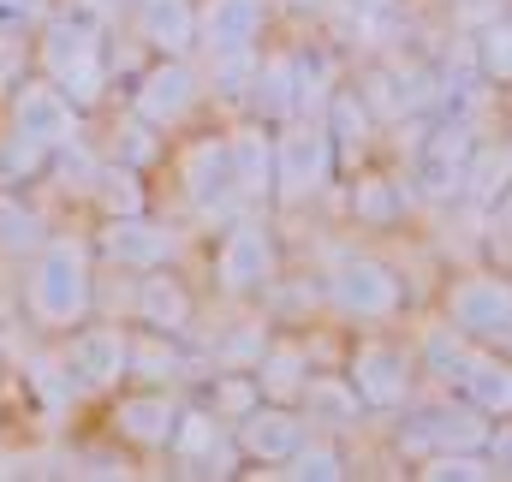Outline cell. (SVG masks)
Returning a JSON list of instances; mask_svg holds the SVG:
<instances>
[{"mask_svg":"<svg viewBox=\"0 0 512 482\" xmlns=\"http://www.w3.org/2000/svg\"><path fill=\"white\" fill-rule=\"evenodd\" d=\"M131 36L149 54H191L197 48V0H137Z\"/></svg>","mask_w":512,"mask_h":482,"instance_id":"obj_17","label":"cell"},{"mask_svg":"<svg viewBox=\"0 0 512 482\" xmlns=\"http://www.w3.org/2000/svg\"><path fill=\"white\" fill-rule=\"evenodd\" d=\"M495 471H501V477H512V423L495 435Z\"/></svg>","mask_w":512,"mask_h":482,"instance_id":"obj_39","label":"cell"},{"mask_svg":"<svg viewBox=\"0 0 512 482\" xmlns=\"http://www.w3.org/2000/svg\"><path fill=\"white\" fill-rule=\"evenodd\" d=\"M334 161H340V149L322 120H280V131H274V203L298 209V203L322 197L334 179Z\"/></svg>","mask_w":512,"mask_h":482,"instance_id":"obj_5","label":"cell"},{"mask_svg":"<svg viewBox=\"0 0 512 482\" xmlns=\"http://www.w3.org/2000/svg\"><path fill=\"white\" fill-rule=\"evenodd\" d=\"M179 405H185V399H179L173 387L143 381V387H131V393H114L108 429H114V441L131 447V453H167L173 423H179Z\"/></svg>","mask_w":512,"mask_h":482,"instance_id":"obj_10","label":"cell"},{"mask_svg":"<svg viewBox=\"0 0 512 482\" xmlns=\"http://www.w3.org/2000/svg\"><path fill=\"white\" fill-rule=\"evenodd\" d=\"M274 477H292V482H340L346 477V459H340V447H328V441H304Z\"/></svg>","mask_w":512,"mask_h":482,"instance_id":"obj_29","label":"cell"},{"mask_svg":"<svg viewBox=\"0 0 512 482\" xmlns=\"http://www.w3.org/2000/svg\"><path fill=\"white\" fill-rule=\"evenodd\" d=\"M54 346H60V358H66V369H72V381H78L84 399H114L126 387V375H131V328L126 322L90 316L72 334H60Z\"/></svg>","mask_w":512,"mask_h":482,"instance_id":"obj_4","label":"cell"},{"mask_svg":"<svg viewBox=\"0 0 512 482\" xmlns=\"http://www.w3.org/2000/svg\"><path fill=\"white\" fill-rule=\"evenodd\" d=\"M251 102L262 120H298V102H304V72H298V54H268L256 66Z\"/></svg>","mask_w":512,"mask_h":482,"instance_id":"obj_21","label":"cell"},{"mask_svg":"<svg viewBox=\"0 0 512 482\" xmlns=\"http://www.w3.org/2000/svg\"><path fill=\"white\" fill-rule=\"evenodd\" d=\"M102 155L108 161H120V167H137V173H149L155 161H161V131L149 120H137V114H120V125H114V137L102 143Z\"/></svg>","mask_w":512,"mask_h":482,"instance_id":"obj_24","label":"cell"},{"mask_svg":"<svg viewBox=\"0 0 512 482\" xmlns=\"http://www.w3.org/2000/svg\"><path fill=\"white\" fill-rule=\"evenodd\" d=\"M346 381L358 387V399H364L370 411H399L405 393H411V363H405L399 346L370 340V346H358V358H352V375H346Z\"/></svg>","mask_w":512,"mask_h":482,"instance_id":"obj_15","label":"cell"},{"mask_svg":"<svg viewBox=\"0 0 512 482\" xmlns=\"http://www.w3.org/2000/svg\"><path fill=\"white\" fill-rule=\"evenodd\" d=\"M197 102H203V72L191 66V54H155L137 72V84H131V96H126V108L137 120H149L155 131L185 125L197 114Z\"/></svg>","mask_w":512,"mask_h":482,"instance_id":"obj_7","label":"cell"},{"mask_svg":"<svg viewBox=\"0 0 512 482\" xmlns=\"http://www.w3.org/2000/svg\"><path fill=\"white\" fill-rule=\"evenodd\" d=\"M84 120H90V114H84L60 84H48L36 66L0 96V125H6L12 137H24L30 149H42V155L78 143V137H84Z\"/></svg>","mask_w":512,"mask_h":482,"instance_id":"obj_3","label":"cell"},{"mask_svg":"<svg viewBox=\"0 0 512 482\" xmlns=\"http://www.w3.org/2000/svg\"><path fill=\"white\" fill-rule=\"evenodd\" d=\"M465 393H471V405L477 411H512V369L495 358H471L465 369V381H459Z\"/></svg>","mask_w":512,"mask_h":482,"instance_id":"obj_28","label":"cell"},{"mask_svg":"<svg viewBox=\"0 0 512 482\" xmlns=\"http://www.w3.org/2000/svg\"><path fill=\"white\" fill-rule=\"evenodd\" d=\"M251 375H256V387H262V399L292 405V399L304 393V381H310V358H304L298 340H268V352L256 358Z\"/></svg>","mask_w":512,"mask_h":482,"instance_id":"obj_23","label":"cell"},{"mask_svg":"<svg viewBox=\"0 0 512 482\" xmlns=\"http://www.w3.org/2000/svg\"><path fill=\"white\" fill-rule=\"evenodd\" d=\"M471 346H465V334L459 328H435L429 340H423V363L441 375V381H465V369H471Z\"/></svg>","mask_w":512,"mask_h":482,"instance_id":"obj_32","label":"cell"},{"mask_svg":"<svg viewBox=\"0 0 512 482\" xmlns=\"http://www.w3.org/2000/svg\"><path fill=\"white\" fill-rule=\"evenodd\" d=\"M191 292L173 268H149L131 274V328H155V334H185L191 328Z\"/></svg>","mask_w":512,"mask_h":482,"instance_id":"obj_13","label":"cell"},{"mask_svg":"<svg viewBox=\"0 0 512 482\" xmlns=\"http://www.w3.org/2000/svg\"><path fill=\"white\" fill-rule=\"evenodd\" d=\"M483 72L489 78H512V24H495L483 36Z\"/></svg>","mask_w":512,"mask_h":482,"instance_id":"obj_37","label":"cell"},{"mask_svg":"<svg viewBox=\"0 0 512 482\" xmlns=\"http://www.w3.org/2000/svg\"><path fill=\"white\" fill-rule=\"evenodd\" d=\"M507 179H512V149H501V143L495 149H471V161H465V191L471 197L489 203V197L507 191Z\"/></svg>","mask_w":512,"mask_h":482,"instance_id":"obj_30","label":"cell"},{"mask_svg":"<svg viewBox=\"0 0 512 482\" xmlns=\"http://www.w3.org/2000/svg\"><path fill=\"white\" fill-rule=\"evenodd\" d=\"M96 262L114 274H149V268H173L179 262V233L167 221H155L149 209L137 215H96Z\"/></svg>","mask_w":512,"mask_h":482,"instance_id":"obj_6","label":"cell"},{"mask_svg":"<svg viewBox=\"0 0 512 482\" xmlns=\"http://www.w3.org/2000/svg\"><path fill=\"white\" fill-rule=\"evenodd\" d=\"M0 435H6V423H0Z\"/></svg>","mask_w":512,"mask_h":482,"instance_id":"obj_42","label":"cell"},{"mask_svg":"<svg viewBox=\"0 0 512 482\" xmlns=\"http://www.w3.org/2000/svg\"><path fill=\"white\" fill-rule=\"evenodd\" d=\"M465 161H471V137L465 131H435V137H423V149H417V185H423V197H453L459 185H465Z\"/></svg>","mask_w":512,"mask_h":482,"instance_id":"obj_20","label":"cell"},{"mask_svg":"<svg viewBox=\"0 0 512 482\" xmlns=\"http://www.w3.org/2000/svg\"><path fill=\"white\" fill-rule=\"evenodd\" d=\"M328 304L358 316V322H382L399 310V280L387 274L376 256H346L334 274H328Z\"/></svg>","mask_w":512,"mask_h":482,"instance_id":"obj_11","label":"cell"},{"mask_svg":"<svg viewBox=\"0 0 512 482\" xmlns=\"http://www.w3.org/2000/svg\"><path fill=\"white\" fill-rule=\"evenodd\" d=\"M447 316L459 334H512V280H489V274L459 280Z\"/></svg>","mask_w":512,"mask_h":482,"instance_id":"obj_16","label":"cell"},{"mask_svg":"<svg viewBox=\"0 0 512 482\" xmlns=\"http://www.w3.org/2000/svg\"><path fill=\"white\" fill-rule=\"evenodd\" d=\"M298 399H304V411H310L316 423H352V417L364 411L358 387H352V381H328V375H310ZM310 417H304V423H310Z\"/></svg>","mask_w":512,"mask_h":482,"instance_id":"obj_26","label":"cell"},{"mask_svg":"<svg viewBox=\"0 0 512 482\" xmlns=\"http://www.w3.org/2000/svg\"><path fill=\"white\" fill-rule=\"evenodd\" d=\"M36 191L42 185H0V256L6 262H24L36 244L54 233V221H48Z\"/></svg>","mask_w":512,"mask_h":482,"instance_id":"obj_19","label":"cell"},{"mask_svg":"<svg viewBox=\"0 0 512 482\" xmlns=\"http://www.w3.org/2000/svg\"><path fill=\"white\" fill-rule=\"evenodd\" d=\"M179 197L191 203V215H203V221H233L245 203H239V191H233V161H227V131L221 137H197V143H185V155H179Z\"/></svg>","mask_w":512,"mask_h":482,"instance_id":"obj_8","label":"cell"},{"mask_svg":"<svg viewBox=\"0 0 512 482\" xmlns=\"http://www.w3.org/2000/svg\"><path fill=\"white\" fill-rule=\"evenodd\" d=\"M483 435H489V429L477 423V405H471V411H453V405H447V411H423L417 429H405V447H423V453H429V447H441V453H477Z\"/></svg>","mask_w":512,"mask_h":482,"instance_id":"obj_22","label":"cell"},{"mask_svg":"<svg viewBox=\"0 0 512 482\" xmlns=\"http://www.w3.org/2000/svg\"><path fill=\"white\" fill-rule=\"evenodd\" d=\"M286 6H322V0H286Z\"/></svg>","mask_w":512,"mask_h":482,"instance_id":"obj_40","label":"cell"},{"mask_svg":"<svg viewBox=\"0 0 512 482\" xmlns=\"http://www.w3.org/2000/svg\"><path fill=\"white\" fill-rule=\"evenodd\" d=\"M256 66H262V48H227V54H209V78L221 96H251Z\"/></svg>","mask_w":512,"mask_h":482,"instance_id":"obj_31","label":"cell"},{"mask_svg":"<svg viewBox=\"0 0 512 482\" xmlns=\"http://www.w3.org/2000/svg\"><path fill=\"white\" fill-rule=\"evenodd\" d=\"M239 453L251 459V465H286L304 441H310V429H304V411H292V405H280V399H256L251 411L239 417Z\"/></svg>","mask_w":512,"mask_h":482,"instance_id":"obj_12","label":"cell"},{"mask_svg":"<svg viewBox=\"0 0 512 482\" xmlns=\"http://www.w3.org/2000/svg\"><path fill=\"white\" fill-rule=\"evenodd\" d=\"M268 30V0H203L197 6V48L227 54V48H262Z\"/></svg>","mask_w":512,"mask_h":482,"instance_id":"obj_14","label":"cell"},{"mask_svg":"<svg viewBox=\"0 0 512 482\" xmlns=\"http://www.w3.org/2000/svg\"><path fill=\"white\" fill-rule=\"evenodd\" d=\"M78 12H90L96 24H108V30H120V24H131V6L137 0H72Z\"/></svg>","mask_w":512,"mask_h":482,"instance_id":"obj_38","label":"cell"},{"mask_svg":"<svg viewBox=\"0 0 512 482\" xmlns=\"http://www.w3.org/2000/svg\"><path fill=\"white\" fill-rule=\"evenodd\" d=\"M227 161H233V191H239L245 209L274 197V137H268V125L256 120L233 125L227 131Z\"/></svg>","mask_w":512,"mask_h":482,"instance_id":"obj_18","label":"cell"},{"mask_svg":"<svg viewBox=\"0 0 512 482\" xmlns=\"http://www.w3.org/2000/svg\"><path fill=\"white\" fill-rule=\"evenodd\" d=\"M352 209H358V221L382 227V221H393V215L405 209V197H399V185H393V179H358V191H352Z\"/></svg>","mask_w":512,"mask_h":482,"instance_id":"obj_33","label":"cell"},{"mask_svg":"<svg viewBox=\"0 0 512 482\" xmlns=\"http://www.w3.org/2000/svg\"><path fill=\"white\" fill-rule=\"evenodd\" d=\"M417 477H429V482H453V477H465V482H477V477H495L477 453H435Z\"/></svg>","mask_w":512,"mask_h":482,"instance_id":"obj_36","label":"cell"},{"mask_svg":"<svg viewBox=\"0 0 512 482\" xmlns=\"http://www.w3.org/2000/svg\"><path fill=\"white\" fill-rule=\"evenodd\" d=\"M274 268H280V250L268 239V227L251 221V215H233L221 244H215V280H221V292L251 298L262 286H274Z\"/></svg>","mask_w":512,"mask_h":482,"instance_id":"obj_9","label":"cell"},{"mask_svg":"<svg viewBox=\"0 0 512 482\" xmlns=\"http://www.w3.org/2000/svg\"><path fill=\"white\" fill-rule=\"evenodd\" d=\"M268 352V328H256V322H245V328H233L221 346H215V358H221V369H256V358Z\"/></svg>","mask_w":512,"mask_h":482,"instance_id":"obj_35","label":"cell"},{"mask_svg":"<svg viewBox=\"0 0 512 482\" xmlns=\"http://www.w3.org/2000/svg\"><path fill=\"white\" fill-rule=\"evenodd\" d=\"M96 215H137V209H149V191H143V173L137 167H120V161H108L102 167V185H96V203H90Z\"/></svg>","mask_w":512,"mask_h":482,"instance_id":"obj_27","label":"cell"},{"mask_svg":"<svg viewBox=\"0 0 512 482\" xmlns=\"http://www.w3.org/2000/svg\"><path fill=\"white\" fill-rule=\"evenodd\" d=\"M12 304L24 316V328H36L42 340L72 334L78 322H90L102 310V262H96V239L78 227H54L36 244L18 274H12Z\"/></svg>","mask_w":512,"mask_h":482,"instance_id":"obj_1","label":"cell"},{"mask_svg":"<svg viewBox=\"0 0 512 482\" xmlns=\"http://www.w3.org/2000/svg\"><path fill=\"white\" fill-rule=\"evenodd\" d=\"M30 66L48 84H60L84 114H96L114 96V30L96 24L90 12H78L72 0H60L30 30Z\"/></svg>","mask_w":512,"mask_h":482,"instance_id":"obj_2","label":"cell"},{"mask_svg":"<svg viewBox=\"0 0 512 482\" xmlns=\"http://www.w3.org/2000/svg\"><path fill=\"white\" fill-rule=\"evenodd\" d=\"M179 369H185V358H179V334H155V328H137L131 334V375L137 381H179Z\"/></svg>","mask_w":512,"mask_h":482,"instance_id":"obj_25","label":"cell"},{"mask_svg":"<svg viewBox=\"0 0 512 482\" xmlns=\"http://www.w3.org/2000/svg\"><path fill=\"white\" fill-rule=\"evenodd\" d=\"M256 399H262V387H256V375H233V369H221V381H215V411L227 417V423H239L245 411H251Z\"/></svg>","mask_w":512,"mask_h":482,"instance_id":"obj_34","label":"cell"},{"mask_svg":"<svg viewBox=\"0 0 512 482\" xmlns=\"http://www.w3.org/2000/svg\"><path fill=\"white\" fill-rule=\"evenodd\" d=\"M507 221H512V197H507Z\"/></svg>","mask_w":512,"mask_h":482,"instance_id":"obj_41","label":"cell"}]
</instances>
